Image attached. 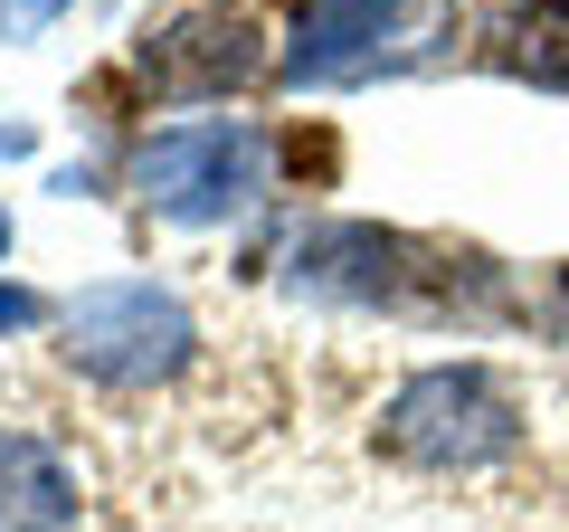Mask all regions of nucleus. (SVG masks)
<instances>
[{
    "instance_id": "obj_5",
    "label": "nucleus",
    "mask_w": 569,
    "mask_h": 532,
    "mask_svg": "<svg viewBox=\"0 0 569 532\" xmlns=\"http://www.w3.org/2000/svg\"><path fill=\"white\" fill-rule=\"evenodd\" d=\"M427 39V0H305L284 29V86H351Z\"/></svg>"
},
{
    "instance_id": "obj_1",
    "label": "nucleus",
    "mask_w": 569,
    "mask_h": 532,
    "mask_svg": "<svg viewBox=\"0 0 569 532\" xmlns=\"http://www.w3.org/2000/svg\"><path fill=\"white\" fill-rule=\"evenodd\" d=\"M284 286L323 305H380V314H503L493 257L447 238H408L380 219H313L284 238Z\"/></svg>"
},
{
    "instance_id": "obj_6",
    "label": "nucleus",
    "mask_w": 569,
    "mask_h": 532,
    "mask_svg": "<svg viewBox=\"0 0 569 532\" xmlns=\"http://www.w3.org/2000/svg\"><path fill=\"white\" fill-rule=\"evenodd\" d=\"M266 29L247 20L238 0H200V10H181V20H162L152 39L133 48V77L152 86V96H228V86H247L266 67Z\"/></svg>"
},
{
    "instance_id": "obj_4",
    "label": "nucleus",
    "mask_w": 569,
    "mask_h": 532,
    "mask_svg": "<svg viewBox=\"0 0 569 532\" xmlns=\"http://www.w3.org/2000/svg\"><path fill=\"white\" fill-rule=\"evenodd\" d=\"M276 190V134L247 115H200V124H162L133 144V200L171 228H219Z\"/></svg>"
},
{
    "instance_id": "obj_9",
    "label": "nucleus",
    "mask_w": 569,
    "mask_h": 532,
    "mask_svg": "<svg viewBox=\"0 0 569 532\" xmlns=\"http://www.w3.org/2000/svg\"><path fill=\"white\" fill-rule=\"evenodd\" d=\"M522 314H531V324L550 333V343H569V266H560V276H550L541 295H522Z\"/></svg>"
},
{
    "instance_id": "obj_2",
    "label": "nucleus",
    "mask_w": 569,
    "mask_h": 532,
    "mask_svg": "<svg viewBox=\"0 0 569 532\" xmlns=\"http://www.w3.org/2000/svg\"><path fill=\"white\" fill-rule=\"evenodd\" d=\"M370 447L408 475H437V485H493L531 456V400L493 362H427L389 381Z\"/></svg>"
},
{
    "instance_id": "obj_3",
    "label": "nucleus",
    "mask_w": 569,
    "mask_h": 532,
    "mask_svg": "<svg viewBox=\"0 0 569 532\" xmlns=\"http://www.w3.org/2000/svg\"><path fill=\"white\" fill-rule=\"evenodd\" d=\"M58 352H67L77 381L114 390V400H162V390H181L209 362V333L171 286H152V276H104V286L67 295V343Z\"/></svg>"
},
{
    "instance_id": "obj_7",
    "label": "nucleus",
    "mask_w": 569,
    "mask_h": 532,
    "mask_svg": "<svg viewBox=\"0 0 569 532\" xmlns=\"http://www.w3.org/2000/svg\"><path fill=\"white\" fill-rule=\"evenodd\" d=\"M86 485L39 428H0V532H77Z\"/></svg>"
},
{
    "instance_id": "obj_10",
    "label": "nucleus",
    "mask_w": 569,
    "mask_h": 532,
    "mask_svg": "<svg viewBox=\"0 0 569 532\" xmlns=\"http://www.w3.org/2000/svg\"><path fill=\"white\" fill-rule=\"evenodd\" d=\"M67 10H77V0H0V29H10V39H39V29L67 20Z\"/></svg>"
},
{
    "instance_id": "obj_8",
    "label": "nucleus",
    "mask_w": 569,
    "mask_h": 532,
    "mask_svg": "<svg viewBox=\"0 0 569 532\" xmlns=\"http://www.w3.org/2000/svg\"><path fill=\"white\" fill-rule=\"evenodd\" d=\"M485 58L522 86L569 96V0H531V10H493L485 20Z\"/></svg>"
},
{
    "instance_id": "obj_12",
    "label": "nucleus",
    "mask_w": 569,
    "mask_h": 532,
    "mask_svg": "<svg viewBox=\"0 0 569 532\" xmlns=\"http://www.w3.org/2000/svg\"><path fill=\"white\" fill-rule=\"evenodd\" d=\"M0 257H10V209H0Z\"/></svg>"
},
{
    "instance_id": "obj_11",
    "label": "nucleus",
    "mask_w": 569,
    "mask_h": 532,
    "mask_svg": "<svg viewBox=\"0 0 569 532\" xmlns=\"http://www.w3.org/2000/svg\"><path fill=\"white\" fill-rule=\"evenodd\" d=\"M29 324H48V295H29V286H0V333H29Z\"/></svg>"
}]
</instances>
